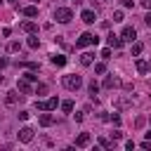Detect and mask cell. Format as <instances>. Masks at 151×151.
<instances>
[{
	"label": "cell",
	"mask_w": 151,
	"mask_h": 151,
	"mask_svg": "<svg viewBox=\"0 0 151 151\" xmlns=\"http://www.w3.org/2000/svg\"><path fill=\"white\" fill-rule=\"evenodd\" d=\"M54 66H66V57L64 54H52V59H50Z\"/></svg>",
	"instance_id": "e0dca14e"
},
{
	"label": "cell",
	"mask_w": 151,
	"mask_h": 151,
	"mask_svg": "<svg viewBox=\"0 0 151 151\" xmlns=\"http://www.w3.org/2000/svg\"><path fill=\"white\" fill-rule=\"evenodd\" d=\"M57 106H59V99H57V97H50V99H47V111H52V109H57Z\"/></svg>",
	"instance_id": "7402d4cb"
},
{
	"label": "cell",
	"mask_w": 151,
	"mask_h": 151,
	"mask_svg": "<svg viewBox=\"0 0 151 151\" xmlns=\"http://www.w3.org/2000/svg\"><path fill=\"white\" fill-rule=\"evenodd\" d=\"M94 73H97V76H104V73H106V64H104V61L94 64Z\"/></svg>",
	"instance_id": "44dd1931"
},
{
	"label": "cell",
	"mask_w": 151,
	"mask_h": 151,
	"mask_svg": "<svg viewBox=\"0 0 151 151\" xmlns=\"http://www.w3.org/2000/svg\"><path fill=\"white\" fill-rule=\"evenodd\" d=\"M21 14H24V17H38V7H35V5L21 7Z\"/></svg>",
	"instance_id": "5bb4252c"
},
{
	"label": "cell",
	"mask_w": 151,
	"mask_h": 151,
	"mask_svg": "<svg viewBox=\"0 0 151 151\" xmlns=\"http://www.w3.org/2000/svg\"><path fill=\"white\" fill-rule=\"evenodd\" d=\"M21 66H26L28 71H40V64H38V61H24Z\"/></svg>",
	"instance_id": "ffe728a7"
},
{
	"label": "cell",
	"mask_w": 151,
	"mask_h": 151,
	"mask_svg": "<svg viewBox=\"0 0 151 151\" xmlns=\"http://www.w3.org/2000/svg\"><path fill=\"white\" fill-rule=\"evenodd\" d=\"M120 5H123V7H134V2H132V0H120Z\"/></svg>",
	"instance_id": "e575fe53"
},
{
	"label": "cell",
	"mask_w": 151,
	"mask_h": 151,
	"mask_svg": "<svg viewBox=\"0 0 151 151\" xmlns=\"http://www.w3.org/2000/svg\"><path fill=\"white\" fill-rule=\"evenodd\" d=\"M61 111L64 113H71L73 111V101H61Z\"/></svg>",
	"instance_id": "cb8c5ba5"
},
{
	"label": "cell",
	"mask_w": 151,
	"mask_h": 151,
	"mask_svg": "<svg viewBox=\"0 0 151 151\" xmlns=\"http://www.w3.org/2000/svg\"><path fill=\"white\" fill-rule=\"evenodd\" d=\"M0 85H2V76H0Z\"/></svg>",
	"instance_id": "b9f144b4"
},
{
	"label": "cell",
	"mask_w": 151,
	"mask_h": 151,
	"mask_svg": "<svg viewBox=\"0 0 151 151\" xmlns=\"http://www.w3.org/2000/svg\"><path fill=\"white\" fill-rule=\"evenodd\" d=\"M2 2H5V0H0V5H2Z\"/></svg>",
	"instance_id": "7bdbcfd3"
},
{
	"label": "cell",
	"mask_w": 151,
	"mask_h": 151,
	"mask_svg": "<svg viewBox=\"0 0 151 151\" xmlns=\"http://www.w3.org/2000/svg\"><path fill=\"white\" fill-rule=\"evenodd\" d=\"M26 42H28V47H31V50H38V47H40V38H38L35 33H31V38H28Z\"/></svg>",
	"instance_id": "2e32d148"
},
{
	"label": "cell",
	"mask_w": 151,
	"mask_h": 151,
	"mask_svg": "<svg viewBox=\"0 0 151 151\" xmlns=\"http://www.w3.org/2000/svg\"><path fill=\"white\" fill-rule=\"evenodd\" d=\"M19 28H21L24 33H35V31H38V26H35L33 21H28V19H26V21H21V24H19Z\"/></svg>",
	"instance_id": "8fae6325"
},
{
	"label": "cell",
	"mask_w": 151,
	"mask_h": 151,
	"mask_svg": "<svg viewBox=\"0 0 151 151\" xmlns=\"http://www.w3.org/2000/svg\"><path fill=\"white\" fill-rule=\"evenodd\" d=\"M73 118H76V123H80L85 116H83V111H78V113H73Z\"/></svg>",
	"instance_id": "d6a6232c"
},
{
	"label": "cell",
	"mask_w": 151,
	"mask_h": 151,
	"mask_svg": "<svg viewBox=\"0 0 151 151\" xmlns=\"http://www.w3.org/2000/svg\"><path fill=\"white\" fill-rule=\"evenodd\" d=\"M123 19H125V14H123L120 9H116V12H113V21H123Z\"/></svg>",
	"instance_id": "484cf974"
},
{
	"label": "cell",
	"mask_w": 151,
	"mask_h": 151,
	"mask_svg": "<svg viewBox=\"0 0 151 151\" xmlns=\"http://www.w3.org/2000/svg\"><path fill=\"white\" fill-rule=\"evenodd\" d=\"M31 139H33V127H28V125L21 127V130H19V142H21V144H28Z\"/></svg>",
	"instance_id": "5b68a950"
},
{
	"label": "cell",
	"mask_w": 151,
	"mask_h": 151,
	"mask_svg": "<svg viewBox=\"0 0 151 151\" xmlns=\"http://www.w3.org/2000/svg\"><path fill=\"white\" fill-rule=\"evenodd\" d=\"M144 24H146V26H151V9H149V14L144 17Z\"/></svg>",
	"instance_id": "8d00e7d4"
},
{
	"label": "cell",
	"mask_w": 151,
	"mask_h": 151,
	"mask_svg": "<svg viewBox=\"0 0 151 151\" xmlns=\"http://www.w3.org/2000/svg\"><path fill=\"white\" fill-rule=\"evenodd\" d=\"M17 99H19V94H17V90H9L7 94H5V104H17Z\"/></svg>",
	"instance_id": "9a60e30c"
},
{
	"label": "cell",
	"mask_w": 151,
	"mask_h": 151,
	"mask_svg": "<svg viewBox=\"0 0 151 151\" xmlns=\"http://www.w3.org/2000/svg\"><path fill=\"white\" fill-rule=\"evenodd\" d=\"M7 50H9V52H12V54H14V52H19V50H21V45H19V42H17V40H12V42H9V45H7Z\"/></svg>",
	"instance_id": "603a6c76"
},
{
	"label": "cell",
	"mask_w": 151,
	"mask_h": 151,
	"mask_svg": "<svg viewBox=\"0 0 151 151\" xmlns=\"http://www.w3.org/2000/svg\"><path fill=\"white\" fill-rule=\"evenodd\" d=\"M38 123H40L42 127H50V125L54 123V116H52V113H40V118H38Z\"/></svg>",
	"instance_id": "4fadbf2b"
},
{
	"label": "cell",
	"mask_w": 151,
	"mask_h": 151,
	"mask_svg": "<svg viewBox=\"0 0 151 151\" xmlns=\"http://www.w3.org/2000/svg\"><path fill=\"white\" fill-rule=\"evenodd\" d=\"M61 85H64L66 90L76 92V90L83 87V76H78V73H66V76L61 78Z\"/></svg>",
	"instance_id": "6da1fadb"
},
{
	"label": "cell",
	"mask_w": 151,
	"mask_h": 151,
	"mask_svg": "<svg viewBox=\"0 0 151 151\" xmlns=\"http://www.w3.org/2000/svg\"><path fill=\"white\" fill-rule=\"evenodd\" d=\"M35 109H38V111H47V101H40V99H38V101H35Z\"/></svg>",
	"instance_id": "f1b7e54d"
},
{
	"label": "cell",
	"mask_w": 151,
	"mask_h": 151,
	"mask_svg": "<svg viewBox=\"0 0 151 151\" xmlns=\"http://www.w3.org/2000/svg\"><path fill=\"white\" fill-rule=\"evenodd\" d=\"M142 5H144L146 9H151V0H142Z\"/></svg>",
	"instance_id": "f35d334b"
},
{
	"label": "cell",
	"mask_w": 151,
	"mask_h": 151,
	"mask_svg": "<svg viewBox=\"0 0 151 151\" xmlns=\"http://www.w3.org/2000/svg\"><path fill=\"white\" fill-rule=\"evenodd\" d=\"M80 64L83 66H92L94 64V52H83L80 54Z\"/></svg>",
	"instance_id": "7c38bea8"
},
{
	"label": "cell",
	"mask_w": 151,
	"mask_h": 151,
	"mask_svg": "<svg viewBox=\"0 0 151 151\" xmlns=\"http://www.w3.org/2000/svg\"><path fill=\"white\" fill-rule=\"evenodd\" d=\"M134 146H137V144H134V142H132V139H130V142H125V149H127V151H132V149H134Z\"/></svg>",
	"instance_id": "836d02e7"
},
{
	"label": "cell",
	"mask_w": 151,
	"mask_h": 151,
	"mask_svg": "<svg viewBox=\"0 0 151 151\" xmlns=\"http://www.w3.org/2000/svg\"><path fill=\"white\" fill-rule=\"evenodd\" d=\"M151 66H149V61H144V59H137V71L139 73H146Z\"/></svg>",
	"instance_id": "d6986e66"
},
{
	"label": "cell",
	"mask_w": 151,
	"mask_h": 151,
	"mask_svg": "<svg viewBox=\"0 0 151 151\" xmlns=\"http://www.w3.org/2000/svg\"><path fill=\"white\" fill-rule=\"evenodd\" d=\"M33 2H40V0H33Z\"/></svg>",
	"instance_id": "ee69618b"
},
{
	"label": "cell",
	"mask_w": 151,
	"mask_h": 151,
	"mask_svg": "<svg viewBox=\"0 0 151 151\" xmlns=\"http://www.w3.org/2000/svg\"><path fill=\"white\" fill-rule=\"evenodd\" d=\"M5 66H7V59H5V57H0V68H5Z\"/></svg>",
	"instance_id": "74e56055"
},
{
	"label": "cell",
	"mask_w": 151,
	"mask_h": 151,
	"mask_svg": "<svg viewBox=\"0 0 151 151\" xmlns=\"http://www.w3.org/2000/svg\"><path fill=\"white\" fill-rule=\"evenodd\" d=\"M99 42V38L94 35V33H90V31H85L78 40H76V50H83V47H87V45H97Z\"/></svg>",
	"instance_id": "7a4b0ae2"
},
{
	"label": "cell",
	"mask_w": 151,
	"mask_h": 151,
	"mask_svg": "<svg viewBox=\"0 0 151 151\" xmlns=\"http://www.w3.org/2000/svg\"><path fill=\"white\" fill-rule=\"evenodd\" d=\"M109 120H113L116 125H120V116H118V113H113V116H109Z\"/></svg>",
	"instance_id": "1f68e13d"
},
{
	"label": "cell",
	"mask_w": 151,
	"mask_h": 151,
	"mask_svg": "<svg viewBox=\"0 0 151 151\" xmlns=\"http://www.w3.org/2000/svg\"><path fill=\"white\" fill-rule=\"evenodd\" d=\"M90 142H92V137H90V132H80V134L76 137V146H78V149H85V146H87Z\"/></svg>",
	"instance_id": "8992f818"
},
{
	"label": "cell",
	"mask_w": 151,
	"mask_h": 151,
	"mask_svg": "<svg viewBox=\"0 0 151 151\" xmlns=\"http://www.w3.org/2000/svg\"><path fill=\"white\" fill-rule=\"evenodd\" d=\"M35 92H38V94H47V85H45V83H38Z\"/></svg>",
	"instance_id": "d4e9b609"
},
{
	"label": "cell",
	"mask_w": 151,
	"mask_h": 151,
	"mask_svg": "<svg viewBox=\"0 0 151 151\" xmlns=\"http://www.w3.org/2000/svg\"><path fill=\"white\" fill-rule=\"evenodd\" d=\"M54 19H57L59 24H68V21L73 19V12H71L68 7H57V9H54Z\"/></svg>",
	"instance_id": "3957f363"
},
{
	"label": "cell",
	"mask_w": 151,
	"mask_h": 151,
	"mask_svg": "<svg viewBox=\"0 0 151 151\" xmlns=\"http://www.w3.org/2000/svg\"><path fill=\"white\" fill-rule=\"evenodd\" d=\"M28 116H31V113H28V111H19V118H21V120H26V118H28Z\"/></svg>",
	"instance_id": "d590c367"
},
{
	"label": "cell",
	"mask_w": 151,
	"mask_h": 151,
	"mask_svg": "<svg viewBox=\"0 0 151 151\" xmlns=\"http://www.w3.org/2000/svg\"><path fill=\"white\" fill-rule=\"evenodd\" d=\"M139 146H142V149H144V151H151V139H146V142H142V144H139Z\"/></svg>",
	"instance_id": "4dcf8cb0"
},
{
	"label": "cell",
	"mask_w": 151,
	"mask_h": 151,
	"mask_svg": "<svg viewBox=\"0 0 151 151\" xmlns=\"http://www.w3.org/2000/svg\"><path fill=\"white\" fill-rule=\"evenodd\" d=\"M120 38H123V42H134V40H137V31H134V26H125L123 33H120Z\"/></svg>",
	"instance_id": "277c9868"
},
{
	"label": "cell",
	"mask_w": 151,
	"mask_h": 151,
	"mask_svg": "<svg viewBox=\"0 0 151 151\" xmlns=\"http://www.w3.org/2000/svg\"><path fill=\"white\" fill-rule=\"evenodd\" d=\"M118 85H120V78H116L113 73L104 78V87H106V90H113V87H118Z\"/></svg>",
	"instance_id": "9c48e42d"
},
{
	"label": "cell",
	"mask_w": 151,
	"mask_h": 151,
	"mask_svg": "<svg viewBox=\"0 0 151 151\" xmlns=\"http://www.w3.org/2000/svg\"><path fill=\"white\" fill-rule=\"evenodd\" d=\"M24 78H26V80H31V83H33V80H38L35 71H28V73H24Z\"/></svg>",
	"instance_id": "83f0119b"
},
{
	"label": "cell",
	"mask_w": 151,
	"mask_h": 151,
	"mask_svg": "<svg viewBox=\"0 0 151 151\" xmlns=\"http://www.w3.org/2000/svg\"><path fill=\"white\" fill-rule=\"evenodd\" d=\"M17 90H19V92H24V94H31V92H33V87H31V80H26V78L17 80Z\"/></svg>",
	"instance_id": "52a82bcc"
},
{
	"label": "cell",
	"mask_w": 151,
	"mask_h": 151,
	"mask_svg": "<svg viewBox=\"0 0 151 151\" xmlns=\"http://www.w3.org/2000/svg\"><path fill=\"white\" fill-rule=\"evenodd\" d=\"M111 54H113L111 47H104V50H101V57H104V59H111Z\"/></svg>",
	"instance_id": "4316f807"
},
{
	"label": "cell",
	"mask_w": 151,
	"mask_h": 151,
	"mask_svg": "<svg viewBox=\"0 0 151 151\" xmlns=\"http://www.w3.org/2000/svg\"><path fill=\"white\" fill-rule=\"evenodd\" d=\"M149 130H151V118H149Z\"/></svg>",
	"instance_id": "60d3db41"
},
{
	"label": "cell",
	"mask_w": 151,
	"mask_h": 151,
	"mask_svg": "<svg viewBox=\"0 0 151 151\" xmlns=\"http://www.w3.org/2000/svg\"><path fill=\"white\" fill-rule=\"evenodd\" d=\"M80 19H83L85 24H94V21H97V14H94V9H83Z\"/></svg>",
	"instance_id": "30bf717a"
},
{
	"label": "cell",
	"mask_w": 151,
	"mask_h": 151,
	"mask_svg": "<svg viewBox=\"0 0 151 151\" xmlns=\"http://www.w3.org/2000/svg\"><path fill=\"white\" fill-rule=\"evenodd\" d=\"M142 50H144V45H142L139 40H134V42H132V57H139Z\"/></svg>",
	"instance_id": "ac0fdd59"
},
{
	"label": "cell",
	"mask_w": 151,
	"mask_h": 151,
	"mask_svg": "<svg viewBox=\"0 0 151 151\" xmlns=\"http://www.w3.org/2000/svg\"><path fill=\"white\" fill-rule=\"evenodd\" d=\"M106 40H109V47H111V50H120V47H123V38H120V35H113V33H111Z\"/></svg>",
	"instance_id": "ba28073f"
},
{
	"label": "cell",
	"mask_w": 151,
	"mask_h": 151,
	"mask_svg": "<svg viewBox=\"0 0 151 151\" xmlns=\"http://www.w3.org/2000/svg\"><path fill=\"white\" fill-rule=\"evenodd\" d=\"M7 2H12V5H19V0H7Z\"/></svg>",
	"instance_id": "ab89813d"
},
{
	"label": "cell",
	"mask_w": 151,
	"mask_h": 151,
	"mask_svg": "<svg viewBox=\"0 0 151 151\" xmlns=\"http://www.w3.org/2000/svg\"><path fill=\"white\" fill-rule=\"evenodd\" d=\"M99 144H101V146H104V149H111V146H113V144H111V142H109V139H104V137H101V139H99Z\"/></svg>",
	"instance_id": "f546056e"
}]
</instances>
